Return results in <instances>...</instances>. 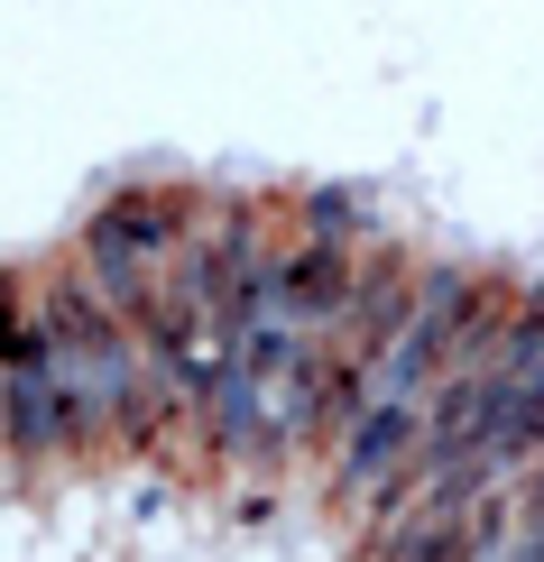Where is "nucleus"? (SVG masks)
Returning <instances> with one entry per match:
<instances>
[{
  "mask_svg": "<svg viewBox=\"0 0 544 562\" xmlns=\"http://www.w3.org/2000/svg\"><path fill=\"white\" fill-rule=\"evenodd\" d=\"M37 333L56 360V396H65V452H102V442H157V406H148V360L138 333L92 295L84 259L37 277Z\"/></svg>",
  "mask_w": 544,
  "mask_h": 562,
  "instance_id": "nucleus-1",
  "label": "nucleus"
},
{
  "mask_svg": "<svg viewBox=\"0 0 544 562\" xmlns=\"http://www.w3.org/2000/svg\"><path fill=\"white\" fill-rule=\"evenodd\" d=\"M195 222H203V203L185 194V184H121V194L84 222L75 259H84V277H92V295H102L130 333L157 314L167 268H176V249H185V231H195Z\"/></svg>",
  "mask_w": 544,
  "mask_h": 562,
  "instance_id": "nucleus-2",
  "label": "nucleus"
},
{
  "mask_svg": "<svg viewBox=\"0 0 544 562\" xmlns=\"http://www.w3.org/2000/svg\"><path fill=\"white\" fill-rule=\"evenodd\" d=\"M0 452L10 461H56L65 452V396L56 360L37 333V277L0 268Z\"/></svg>",
  "mask_w": 544,
  "mask_h": 562,
  "instance_id": "nucleus-3",
  "label": "nucleus"
}]
</instances>
